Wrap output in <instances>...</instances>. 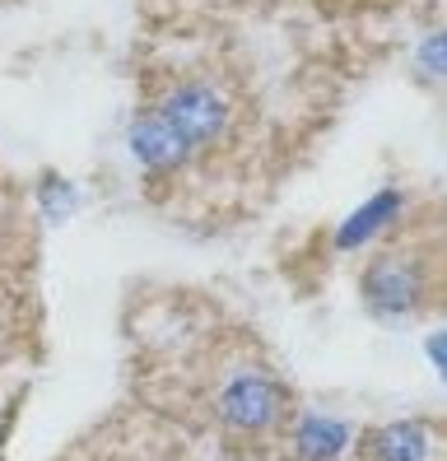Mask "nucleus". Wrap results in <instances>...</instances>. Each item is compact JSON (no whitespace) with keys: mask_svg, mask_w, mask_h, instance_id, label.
Here are the masks:
<instances>
[{"mask_svg":"<svg viewBox=\"0 0 447 461\" xmlns=\"http://www.w3.org/2000/svg\"><path fill=\"white\" fill-rule=\"evenodd\" d=\"M359 294H363V308L382 321H406L415 312H424L433 280H429V266L419 261L415 252H378L369 257L359 276Z\"/></svg>","mask_w":447,"mask_h":461,"instance_id":"2","label":"nucleus"},{"mask_svg":"<svg viewBox=\"0 0 447 461\" xmlns=\"http://www.w3.org/2000/svg\"><path fill=\"white\" fill-rule=\"evenodd\" d=\"M442 47H447L442 29H429L424 38H419V47H415V70H419V79H424L429 89L442 85Z\"/></svg>","mask_w":447,"mask_h":461,"instance_id":"9","label":"nucleus"},{"mask_svg":"<svg viewBox=\"0 0 447 461\" xmlns=\"http://www.w3.org/2000/svg\"><path fill=\"white\" fill-rule=\"evenodd\" d=\"M150 107L182 131V140L196 154H210L219 145H229L233 131H238L233 98L224 94L214 79H201V75H182V79H173V85H163Z\"/></svg>","mask_w":447,"mask_h":461,"instance_id":"1","label":"nucleus"},{"mask_svg":"<svg viewBox=\"0 0 447 461\" xmlns=\"http://www.w3.org/2000/svg\"><path fill=\"white\" fill-rule=\"evenodd\" d=\"M354 443V429L331 415H298L294 424V456L298 461H341Z\"/></svg>","mask_w":447,"mask_h":461,"instance_id":"6","label":"nucleus"},{"mask_svg":"<svg viewBox=\"0 0 447 461\" xmlns=\"http://www.w3.org/2000/svg\"><path fill=\"white\" fill-rule=\"evenodd\" d=\"M442 345H447V340H442V331H433V336H429V359H433V368H438V373H442V364H447V349H442Z\"/></svg>","mask_w":447,"mask_h":461,"instance_id":"10","label":"nucleus"},{"mask_svg":"<svg viewBox=\"0 0 447 461\" xmlns=\"http://www.w3.org/2000/svg\"><path fill=\"white\" fill-rule=\"evenodd\" d=\"M363 461H429V424L391 420L363 438Z\"/></svg>","mask_w":447,"mask_h":461,"instance_id":"7","label":"nucleus"},{"mask_svg":"<svg viewBox=\"0 0 447 461\" xmlns=\"http://www.w3.org/2000/svg\"><path fill=\"white\" fill-rule=\"evenodd\" d=\"M285 387H279V377L266 373V368H242L233 373L229 383H224L219 392V424L229 433H242V438H257V433H270L279 429V420H285Z\"/></svg>","mask_w":447,"mask_h":461,"instance_id":"3","label":"nucleus"},{"mask_svg":"<svg viewBox=\"0 0 447 461\" xmlns=\"http://www.w3.org/2000/svg\"><path fill=\"white\" fill-rule=\"evenodd\" d=\"M33 205H38V214H42L51 229H61V224H70L75 214H79V186L66 173L42 168L38 182H33Z\"/></svg>","mask_w":447,"mask_h":461,"instance_id":"8","label":"nucleus"},{"mask_svg":"<svg viewBox=\"0 0 447 461\" xmlns=\"http://www.w3.org/2000/svg\"><path fill=\"white\" fill-rule=\"evenodd\" d=\"M126 154L135 158V168L163 182V177H178L196 164V149L182 140V131L168 122L163 113H154V107H140V113L131 117L126 126Z\"/></svg>","mask_w":447,"mask_h":461,"instance_id":"4","label":"nucleus"},{"mask_svg":"<svg viewBox=\"0 0 447 461\" xmlns=\"http://www.w3.org/2000/svg\"><path fill=\"white\" fill-rule=\"evenodd\" d=\"M410 210V192L406 186H382V192H373L363 205H354L341 229H335V248L341 252H359L369 248V242H378L387 229H397V220Z\"/></svg>","mask_w":447,"mask_h":461,"instance_id":"5","label":"nucleus"}]
</instances>
